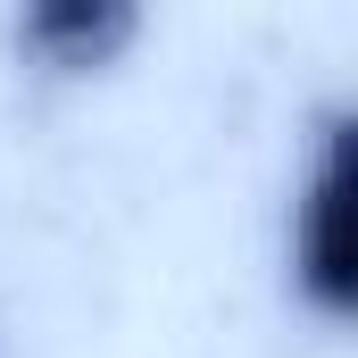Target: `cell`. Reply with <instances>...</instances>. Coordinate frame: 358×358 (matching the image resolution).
<instances>
[{
	"mask_svg": "<svg viewBox=\"0 0 358 358\" xmlns=\"http://www.w3.org/2000/svg\"><path fill=\"white\" fill-rule=\"evenodd\" d=\"M358 167H350V117H325L317 125V150H308V176L292 192V234H283V259H292V292L308 300V317L342 325L358 308Z\"/></svg>",
	"mask_w": 358,
	"mask_h": 358,
	"instance_id": "6da1fadb",
	"label": "cell"
},
{
	"mask_svg": "<svg viewBox=\"0 0 358 358\" xmlns=\"http://www.w3.org/2000/svg\"><path fill=\"white\" fill-rule=\"evenodd\" d=\"M17 42L50 76H92V67H108L134 42V8L125 0H42V8H25Z\"/></svg>",
	"mask_w": 358,
	"mask_h": 358,
	"instance_id": "7a4b0ae2",
	"label": "cell"
}]
</instances>
